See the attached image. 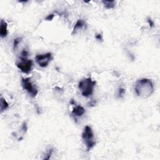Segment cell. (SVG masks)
I'll list each match as a JSON object with an SVG mask.
<instances>
[{
    "mask_svg": "<svg viewBox=\"0 0 160 160\" xmlns=\"http://www.w3.org/2000/svg\"><path fill=\"white\" fill-rule=\"evenodd\" d=\"M148 22L149 23V25H151L152 27L153 26V25H154V22L152 21V19H148Z\"/></svg>",
    "mask_w": 160,
    "mask_h": 160,
    "instance_id": "17",
    "label": "cell"
},
{
    "mask_svg": "<svg viewBox=\"0 0 160 160\" xmlns=\"http://www.w3.org/2000/svg\"><path fill=\"white\" fill-rule=\"evenodd\" d=\"M102 3H103L105 8L108 9L114 8L116 5V2L115 1H103Z\"/></svg>",
    "mask_w": 160,
    "mask_h": 160,
    "instance_id": "11",
    "label": "cell"
},
{
    "mask_svg": "<svg viewBox=\"0 0 160 160\" xmlns=\"http://www.w3.org/2000/svg\"><path fill=\"white\" fill-rule=\"evenodd\" d=\"M125 93V89L120 88L119 89V90H118V95H119V98H121L122 96L124 95Z\"/></svg>",
    "mask_w": 160,
    "mask_h": 160,
    "instance_id": "14",
    "label": "cell"
},
{
    "mask_svg": "<svg viewBox=\"0 0 160 160\" xmlns=\"http://www.w3.org/2000/svg\"><path fill=\"white\" fill-rule=\"evenodd\" d=\"M53 59V55L51 53L45 54L37 55L35 56V61L36 63L42 68H46L48 66L49 63Z\"/></svg>",
    "mask_w": 160,
    "mask_h": 160,
    "instance_id": "6",
    "label": "cell"
},
{
    "mask_svg": "<svg viewBox=\"0 0 160 160\" xmlns=\"http://www.w3.org/2000/svg\"><path fill=\"white\" fill-rule=\"evenodd\" d=\"M16 65L17 68L20 69V71L25 74H29L32 71L33 63L32 59L22 56L18 60Z\"/></svg>",
    "mask_w": 160,
    "mask_h": 160,
    "instance_id": "4",
    "label": "cell"
},
{
    "mask_svg": "<svg viewBox=\"0 0 160 160\" xmlns=\"http://www.w3.org/2000/svg\"><path fill=\"white\" fill-rule=\"evenodd\" d=\"M96 83V82L90 77L81 80L78 84V88L82 96L88 98L92 95Z\"/></svg>",
    "mask_w": 160,
    "mask_h": 160,
    "instance_id": "2",
    "label": "cell"
},
{
    "mask_svg": "<svg viewBox=\"0 0 160 160\" xmlns=\"http://www.w3.org/2000/svg\"><path fill=\"white\" fill-rule=\"evenodd\" d=\"M52 153H53V149H49V151L46 154V156H45L44 159H49L50 158V157H51Z\"/></svg>",
    "mask_w": 160,
    "mask_h": 160,
    "instance_id": "13",
    "label": "cell"
},
{
    "mask_svg": "<svg viewBox=\"0 0 160 160\" xmlns=\"http://www.w3.org/2000/svg\"><path fill=\"white\" fill-rule=\"evenodd\" d=\"M85 109L83 106H76L73 108L72 115L74 117H81L85 113Z\"/></svg>",
    "mask_w": 160,
    "mask_h": 160,
    "instance_id": "7",
    "label": "cell"
},
{
    "mask_svg": "<svg viewBox=\"0 0 160 160\" xmlns=\"http://www.w3.org/2000/svg\"><path fill=\"white\" fill-rule=\"evenodd\" d=\"M135 90L136 95L143 99L151 96L154 92L155 88L152 79L143 78L139 79L135 84Z\"/></svg>",
    "mask_w": 160,
    "mask_h": 160,
    "instance_id": "1",
    "label": "cell"
},
{
    "mask_svg": "<svg viewBox=\"0 0 160 160\" xmlns=\"http://www.w3.org/2000/svg\"><path fill=\"white\" fill-rule=\"evenodd\" d=\"M86 27V22L83 19H78L76 23L75 24L74 28H73V31L72 33V35L76 34L77 32L80 29H82L83 28H85Z\"/></svg>",
    "mask_w": 160,
    "mask_h": 160,
    "instance_id": "8",
    "label": "cell"
},
{
    "mask_svg": "<svg viewBox=\"0 0 160 160\" xmlns=\"http://www.w3.org/2000/svg\"><path fill=\"white\" fill-rule=\"evenodd\" d=\"M82 139L86 145L88 152H89L90 149H92L96 145L94 133L92 128L89 126L87 125L85 127L82 133Z\"/></svg>",
    "mask_w": 160,
    "mask_h": 160,
    "instance_id": "3",
    "label": "cell"
},
{
    "mask_svg": "<svg viewBox=\"0 0 160 160\" xmlns=\"http://www.w3.org/2000/svg\"><path fill=\"white\" fill-rule=\"evenodd\" d=\"M96 39L98 40H102L103 39V37H102V35H100V34H98V35H96Z\"/></svg>",
    "mask_w": 160,
    "mask_h": 160,
    "instance_id": "16",
    "label": "cell"
},
{
    "mask_svg": "<svg viewBox=\"0 0 160 160\" xmlns=\"http://www.w3.org/2000/svg\"><path fill=\"white\" fill-rule=\"evenodd\" d=\"M0 103H1V105H0V106H1V112L2 113H3L4 111H5L6 109H7L9 108V104L6 102V100L2 96L1 97Z\"/></svg>",
    "mask_w": 160,
    "mask_h": 160,
    "instance_id": "10",
    "label": "cell"
},
{
    "mask_svg": "<svg viewBox=\"0 0 160 160\" xmlns=\"http://www.w3.org/2000/svg\"><path fill=\"white\" fill-rule=\"evenodd\" d=\"M22 86L25 91L32 98H35L38 93V90L36 86L33 83L30 78H22Z\"/></svg>",
    "mask_w": 160,
    "mask_h": 160,
    "instance_id": "5",
    "label": "cell"
},
{
    "mask_svg": "<svg viewBox=\"0 0 160 160\" xmlns=\"http://www.w3.org/2000/svg\"><path fill=\"white\" fill-rule=\"evenodd\" d=\"M21 38H16V39H15V40H14V43H13V47H14V49L15 50V49H16V48H17V47L18 46V45L19 44V43L20 42H21Z\"/></svg>",
    "mask_w": 160,
    "mask_h": 160,
    "instance_id": "12",
    "label": "cell"
},
{
    "mask_svg": "<svg viewBox=\"0 0 160 160\" xmlns=\"http://www.w3.org/2000/svg\"><path fill=\"white\" fill-rule=\"evenodd\" d=\"M8 35V24L7 23L4 21V20H2L1 21V28H0V35L2 38H4L6 37Z\"/></svg>",
    "mask_w": 160,
    "mask_h": 160,
    "instance_id": "9",
    "label": "cell"
},
{
    "mask_svg": "<svg viewBox=\"0 0 160 160\" xmlns=\"http://www.w3.org/2000/svg\"><path fill=\"white\" fill-rule=\"evenodd\" d=\"M54 18V15H49L46 18V19L48 20V21H50V20H52Z\"/></svg>",
    "mask_w": 160,
    "mask_h": 160,
    "instance_id": "15",
    "label": "cell"
}]
</instances>
